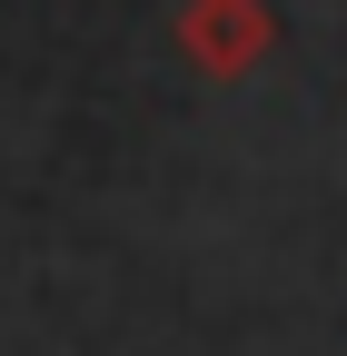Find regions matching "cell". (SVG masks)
<instances>
[{
	"label": "cell",
	"instance_id": "1",
	"mask_svg": "<svg viewBox=\"0 0 347 356\" xmlns=\"http://www.w3.org/2000/svg\"><path fill=\"white\" fill-rule=\"evenodd\" d=\"M189 50H199V70H248L268 50V20H258L248 0H199L189 10Z\"/></svg>",
	"mask_w": 347,
	"mask_h": 356
}]
</instances>
